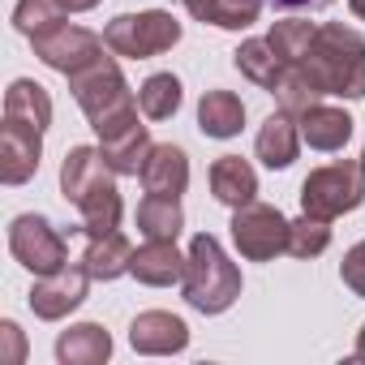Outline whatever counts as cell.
Here are the masks:
<instances>
[{"label": "cell", "mask_w": 365, "mask_h": 365, "mask_svg": "<svg viewBox=\"0 0 365 365\" xmlns=\"http://www.w3.org/2000/svg\"><path fill=\"white\" fill-rule=\"evenodd\" d=\"M297 120H301V138H305L314 150H344V142L352 138V116H348L344 108L314 103V108L301 112Z\"/></svg>", "instance_id": "17"}, {"label": "cell", "mask_w": 365, "mask_h": 365, "mask_svg": "<svg viewBox=\"0 0 365 365\" xmlns=\"http://www.w3.org/2000/svg\"><path fill=\"white\" fill-rule=\"evenodd\" d=\"M327 245H331V220L301 215V220L288 228V254H292V258H318Z\"/></svg>", "instance_id": "31"}, {"label": "cell", "mask_w": 365, "mask_h": 365, "mask_svg": "<svg viewBox=\"0 0 365 365\" xmlns=\"http://www.w3.org/2000/svg\"><path fill=\"white\" fill-rule=\"evenodd\" d=\"M78 215H82V237H103V232H116L120 228V194H116V180L91 190L82 202H78Z\"/></svg>", "instance_id": "24"}, {"label": "cell", "mask_w": 365, "mask_h": 365, "mask_svg": "<svg viewBox=\"0 0 365 365\" xmlns=\"http://www.w3.org/2000/svg\"><path fill=\"white\" fill-rule=\"evenodd\" d=\"M103 43H108V52H116V56L146 61V56H159V52H168L172 43H180V22H176L172 14H163V9L120 14V18L108 22Z\"/></svg>", "instance_id": "5"}, {"label": "cell", "mask_w": 365, "mask_h": 365, "mask_svg": "<svg viewBox=\"0 0 365 365\" xmlns=\"http://www.w3.org/2000/svg\"><path fill=\"white\" fill-rule=\"evenodd\" d=\"M309 78L322 86V95H348L365 99V39L348 26H318L309 56L301 61Z\"/></svg>", "instance_id": "2"}, {"label": "cell", "mask_w": 365, "mask_h": 365, "mask_svg": "<svg viewBox=\"0 0 365 365\" xmlns=\"http://www.w3.org/2000/svg\"><path fill=\"white\" fill-rule=\"evenodd\" d=\"M180 228H185V211H180L176 198H163V194H146L138 202V232L146 241H176Z\"/></svg>", "instance_id": "22"}, {"label": "cell", "mask_w": 365, "mask_h": 365, "mask_svg": "<svg viewBox=\"0 0 365 365\" xmlns=\"http://www.w3.org/2000/svg\"><path fill=\"white\" fill-rule=\"evenodd\" d=\"M361 202H365V172L352 159H339V163L309 172L301 185V211L318 215V220H335L344 211H356Z\"/></svg>", "instance_id": "4"}, {"label": "cell", "mask_w": 365, "mask_h": 365, "mask_svg": "<svg viewBox=\"0 0 365 365\" xmlns=\"http://www.w3.org/2000/svg\"><path fill=\"white\" fill-rule=\"evenodd\" d=\"M297 150H301V120L279 108V112L267 116L262 129H258V159L275 172V168H288V163L297 159Z\"/></svg>", "instance_id": "15"}, {"label": "cell", "mask_w": 365, "mask_h": 365, "mask_svg": "<svg viewBox=\"0 0 365 365\" xmlns=\"http://www.w3.org/2000/svg\"><path fill=\"white\" fill-rule=\"evenodd\" d=\"M56 356L61 365H99L112 356V335L99 322H78L56 339Z\"/></svg>", "instance_id": "18"}, {"label": "cell", "mask_w": 365, "mask_h": 365, "mask_svg": "<svg viewBox=\"0 0 365 365\" xmlns=\"http://www.w3.org/2000/svg\"><path fill=\"white\" fill-rule=\"evenodd\" d=\"M129 344L146 356H168V352H180L190 344V327L180 322L176 314H163V309H146L133 318L129 327Z\"/></svg>", "instance_id": "11"}, {"label": "cell", "mask_w": 365, "mask_h": 365, "mask_svg": "<svg viewBox=\"0 0 365 365\" xmlns=\"http://www.w3.org/2000/svg\"><path fill=\"white\" fill-rule=\"evenodd\" d=\"M232 61H237V69L254 82V86H262V91H271L275 82H279V73H284V56L271 48V39H245L237 52H232Z\"/></svg>", "instance_id": "25"}, {"label": "cell", "mask_w": 365, "mask_h": 365, "mask_svg": "<svg viewBox=\"0 0 365 365\" xmlns=\"http://www.w3.org/2000/svg\"><path fill=\"white\" fill-rule=\"evenodd\" d=\"M138 108H142L146 120H168V116H176V108H180V82H176L172 73H150V78L142 82V91H138Z\"/></svg>", "instance_id": "28"}, {"label": "cell", "mask_w": 365, "mask_h": 365, "mask_svg": "<svg viewBox=\"0 0 365 365\" xmlns=\"http://www.w3.org/2000/svg\"><path fill=\"white\" fill-rule=\"evenodd\" d=\"M86 284H91L86 267H61L52 275H39L35 288H31V309L48 322H56V318L73 314L86 301Z\"/></svg>", "instance_id": "10"}, {"label": "cell", "mask_w": 365, "mask_h": 365, "mask_svg": "<svg viewBox=\"0 0 365 365\" xmlns=\"http://www.w3.org/2000/svg\"><path fill=\"white\" fill-rule=\"evenodd\" d=\"M69 91L99 138H112V133L138 125V99H133V91L112 56H99L95 65L69 73Z\"/></svg>", "instance_id": "1"}, {"label": "cell", "mask_w": 365, "mask_h": 365, "mask_svg": "<svg viewBox=\"0 0 365 365\" xmlns=\"http://www.w3.org/2000/svg\"><path fill=\"white\" fill-rule=\"evenodd\" d=\"M9 250L35 279L69 267V245L43 215H18L9 224Z\"/></svg>", "instance_id": "6"}, {"label": "cell", "mask_w": 365, "mask_h": 365, "mask_svg": "<svg viewBox=\"0 0 365 365\" xmlns=\"http://www.w3.org/2000/svg\"><path fill=\"white\" fill-rule=\"evenodd\" d=\"M138 176H142L146 194L180 198L185 185H190V155L180 150V146H172V142H159V146H150V155H146V163H142Z\"/></svg>", "instance_id": "12"}, {"label": "cell", "mask_w": 365, "mask_h": 365, "mask_svg": "<svg viewBox=\"0 0 365 365\" xmlns=\"http://www.w3.org/2000/svg\"><path fill=\"white\" fill-rule=\"evenodd\" d=\"M150 146L155 142H150L146 125H129V129H120L112 138H99V150H103V159H108V168L116 176H138L146 155H150Z\"/></svg>", "instance_id": "19"}, {"label": "cell", "mask_w": 365, "mask_h": 365, "mask_svg": "<svg viewBox=\"0 0 365 365\" xmlns=\"http://www.w3.org/2000/svg\"><path fill=\"white\" fill-rule=\"evenodd\" d=\"M288 228L292 224L267 202H245L232 215V241H237L241 258H250V262H271L275 254H284L288 250Z\"/></svg>", "instance_id": "7"}, {"label": "cell", "mask_w": 365, "mask_h": 365, "mask_svg": "<svg viewBox=\"0 0 365 365\" xmlns=\"http://www.w3.org/2000/svg\"><path fill=\"white\" fill-rule=\"evenodd\" d=\"M116 172L108 168V159H103V150H95V146H73L69 155H65V163H61V194H65V202H82L91 190H99V185H108Z\"/></svg>", "instance_id": "13"}, {"label": "cell", "mask_w": 365, "mask_h": 365, "mask_svg": "<svg viewBox=\"0 0 365 365\" xmlns=\"http://www.w3.org/2000/svg\"><path fill=\"white\" fill-rule=\"evenodd\" d=\"M348 5H352V14H356V18L365 22V0H348Z\"/></svg>", "instance_id": "37"}, {"label": "cell", "mask_w": 365, "mask_h": 365, "mask_svg": "<svg viewBox=\"0 0 365 365\" xmlns=\"http://www.w3.org/2000/svg\"><path fill=\"white\" fill-rule=\"evenodd\" d=\"M61 22H65V5H61V0H18V9H14V26H18L26 39L52 31V26H61Z\"/></svg>", "instance_id": "29"}, {"label": "cell", "mask_w": 365, "mask_h": 365, "mask_svg": "<svg viewBox=\"0 0 365 365\" xmlns=\"http://www.w3.org/2000/svg\"><path fill=\"white\" fill-rule=\"evenodd\" d=\"M185 301L198 314H224L237 297H241V271L228 262V254L220 250L215 237H194L190 254H185Z\"/></svg>", "instance_id": "3"}, {"label": "cell", "mask_w": 365, "mask_h": 365, "mask_svg": "<svg viewBox=\"0 0 365 365\" xmlns=\"http://www.w3.org/2000/svg\"><path fill=\"white\" fill-rule=\"evenodd\" d=\"M35 43V56L48 65V69H56V73H78V69H86V65H95L99 56H103V39L95 35V31H86V26H52V31H43V35H35L31 39Z\"/></svg>", "instance_id": "8"}, {"label": "cell", "mask_w": 365, "mask_h": 365, "mask_svg": "<svg viewBox=\"0 0 365 365\" xmlns=\"http://www.w3.org/2000/svg\"><path fill=\"white\" fill-rule=\"evenodd\" d=\"M82 267L91 271V279H116L133 267V245L120 232H103V237H86V254Z\"/></svg>", "instance_id": "20"}, {"label": "cell", "mask_w": 365, "mask_h": 365, "mask_svg": "<svg viewBox=\"0 0 365 365\" xmlns=\"http://www.w3.org/2000/svg\"><path fill=\"white\" fill-rule=\"evenodd\" d=\"M275 9H327V5H335V0H271Z\"/></svg>", "instance_id": "33"}, {"label": "cell", "mask_w": 365, "mask_h": 365, "mask_svg": "<svg viewBox=\"0 0 365 365\" xmlns=\"http://www.w3.org/2000/svg\"><path fill=\"white\" fill-rule=\"evenodd\" d=\"M0 331H5V339H9V348H14V356H9V361H22V335H18V327H14V322H5Z\"/></svg>", "instance_id": "34"}, {"label": "cell", "mask_w": 365, "mask_h": 365, "mask_svg": "<svg viewBox=\"0 0 365 365\" xmlns=\"http://www.w3.org/2000/svg\"><path fill=\"white\" fill-rule=\"evenodd\" d=\"M361 172H365V150H361Z\"/></svg>", "instance_id": "38"}, {"label": "cell", "mask_w": 365, "mask_h": 365, "mask_svg": "<svg viewBox=\"0 0 365 365\" xmlns=\"http://www.w3.org/2000/svg\"><path fill=\"white\" fill-rule=\"evenodd\" d=\"M211 194L224 202V207H245V202H254V194H258V176H254V168L241 159V155H224V159H215L211 163Z\"/></svg>", "instance_id": "16"}, {"label": "cell", "mask_w": 365, "mask_h": 365, "mask_svg": "<svg viewBox=\"0 0 365 365\" xmlns=\"http://www.w3.org/2000/svg\"><path fill=\"white\" fill-rule=\"evenodd\" d=\"M356 361H365V327H361V335H356V352H352Z\"/></svg>", "instance_id": "36"}, {"label": "cell", "mask_w": 365, "mask_h": 365, "mask_svg": "<svg viewBox=\"0 0 365 365\" xmlns=\"http://www.w3.org/2000/svg\"><path fill=\"white\" fill-rule=\"evenodd\" d=\"M271 95H275V103H279L284 112L301 116V112H309V108L322 99V86L309 78L305 65H284V73H279V82L271 86Z\"/></svg>", "instance_id": "27"}, {"label": "cell", "mask_w": 365, "mask_h": 365, "mask_svg": "<svg viewBox=\"0 0 365 365\" xmlns=\"http://www.w3.org/2000/svg\"><path fill=\"white\" fill-rule=\"evenodd\" d=\"M339 275H344V284H348L356 297H365V241H361V245H352V250L344 254Z\"/></svg>", "instance_id": "32"}, {"label": "cell", "mask_w": 365, "mask_h": 365, "mask_svg": "<svg viewBox=\"0 0 365 365\" xmlns=\"http://www.w3.org/2000/svg\"><path fill=\"white\" fill-rule=\"evenodd\" d=\"M61 5H65V14H86V9L99 5V0H61Z\"/></svg>", "instance_id": "35"}, {"label": "cell", "mask_w": 365, "mask_h": 365, "mask_svg": "<svg viewBox=\"0 0 365 365\" xmlns=\"http://www.w3.org/2000/svg\"><path fill=\"white\" fill-rule=\"evenodd\" d=\"M245 125V103L232 91H207L198 103V129L207 138H237Z\"/></svg>", "instance_id": "21"}, {"label": "cell", "mask_w": 365, "mask_h": 365, "mask_svg": "<svg viewBox=\"0 0 365 365\" xmlns=\"http://www.w3.org/2000/svg\"><path fill=\"white\" fill-rule=\"evenodd\" d=\"M180 5L198 22H211V26H224V31H245L262 14V0H180Z\"/></svg>", "instance_id": "23"}, {"label": "cell", "mask_w": 365, "mask_h": 365, "mask_svg": "<svg viewBox=\"0 0 365 365\" xmlns=\"http://www.w3.org/2000/svg\"><path fill=\"white\" fill-rule=\"evenodd\" d=\"M129 275H138V284L168 288V284H176V279H185V258H180L176 241H146L142 250H133Z\"/></svg>", "instance_id": "14"}, {"label": "cell", "mask_w": 365, "mask_h": 365, "mask_svg": "<svg viewBox=\"0 0 365 365\" xmlns=\"http://www.w3.org/2000/svg\"><path fill=\"white\" fill-rule=\"evenodd\" d=\"M39 155H43V129L5 116V129H0V176H5V185H26L39 172Z\"/></svg>", "instance_id": "9"}, {"label": "cell", "mask_w": 365, "mask_h": 365, "mask_svg": "<svg viewBox=\"0 0 365 365\" xmlns=\"http://www.w3.org/2000/svg\"><path fill=\"white\" fill-rule=\"evenodd\" d=\"M314 35H318V26H309V22H275L267 39L288 65H301L309 56V48H314Z\"/></svg>", "instance_id": "30"}, {"label": "cell", "mask_w": 365, "mask_h": 365, "mask_svg": "<svg viewBox=\"0 0 365 365\" xmlns=\"http://www.w3.org/2000/svg\"><path fill=\"white\" fill-rule=\"evenodd\" d=\"M5 116H18V120H26V125H35V129H48V125H52V99H48V91H43L39 82L18 78V82L5 91Z\"/></svg>", "instance_id": "26"}]
</instances>
